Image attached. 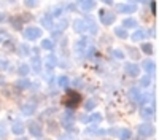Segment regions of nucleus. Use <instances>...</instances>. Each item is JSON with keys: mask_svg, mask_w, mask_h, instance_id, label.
<instances>
[{"mask_svg": "<svg viewBox=\"0 0 159 140\" xmlns=\"http://www.w3.org/2000/svg\"><path fill=\"white\" fill-rule=\"evenodd\" d=\"M57 84L61 88H67L69 86V78H67V76H59V78H57Z\"/></svg>", "mask_w": 159, "mask_h": 140, "instance_id": "31", "label": "nucleus"}, {"mask_svg": "<svg viewBox=\"0 0 159 140\" xmlns=\"http://www.w3.org/2000/svg\"><path fill=\"white\" fill-rule=\"evenodd\" d=\"M80 100H81V97H80L78 93L69 91L67 94H65V97H64V104L67 105L69 108H73V107H76V105L80 104Z\"/></svg>", "mask_w": 159, "mask_h": 140, "instance_id": "1", "label": "nucleus"}, {"mask_svg": "<svg viewBox=\"0 0 159 140\" xmlns=\"http://www.w3.org/2000/svg\"><path fill=\"white\" fill-rule=\"evenodd\" d=\"M18 140H27V138H18Z\"/></svg>", "mask_w": 159, "mask_h": 140, "instance_id": "48", "label": "nucleus"}, {"mask_svg": "<svg viewBox=\"0 0 159 140\" xmlns=\"http://www.w3.org/2000/svg\"><path fill=\"white\" fill-rule=\"evenodd\" d=\"M21 111L25 116H30V115L35 113V105L34 104H24V105H21Z\"/></svg>", "mask_w": 159, "mask_h": 140, "instance_id": "15", "label": "nucleus"}, {"mask_svg": "<svg viewBox=\"0 0 159 140\" xmlns=\"http://www.w3.org/2000/svg\"><path fill=\"white\" fill-rule=\"evenodd\" d=\"M32 67H34V70L38 73L40 70H42V61H40V57L38 56H35L34 59H32Z\"/></svg>", "mask_w": 159, "mask_h": 140, "instance_id": "24", "label": "nucleus"}, {"mask_svg": "<svg viewBox=\"0 0 159 140\" xmlns=\"http://www.w3.org/2000/svg\"><path fill=\"white\" fill-rule=\"evenodd\" d=\"M42 25H43V27H46V29H49V30L54 29V21H52V16L45 15V16L42 18Z\"/></svg>", "mask_w": 159, "mask_h": 140, "instance_id": "14", "label": "nucleus"}, {"mask_svg": "<svg viewBox=\"0 0 159 140\" xmlns=\"http://www.w3.org/2000/svg\"><path fill=\"white\" fill-rule=\"evenodd\" d=\"M143 70L150 75V73L154 70V62H153V61H150V59H148V61H145V62H143Z\"/></svg>", "mask_w": 159, "mask_h": 140, "instance_id": "22", "label": "nucleus"}, {"mask_svg": "<svg viewBox=\"0 0 159 140\" xmlns=\"http://www.w3.org/2000/svg\"><path fill=\"white\" fill-rule=\"evenodd\" d=\"M8 69V61L5 57H0V70H7Z\"/></svg>", "mask_w": 159, "mask_h": 140, "instance_id": "37", "label": "nucleus"}, {"mask_svg": "<svg viewBox=\"0 0 159 140\" xmlns=\"http://www.w3.org/2000/svg\"><path fill=\"white\" fill-rule=\"evenodd\" d=\"M62 11H64V8L59 5V7H56V8H54V11H52V15H51V16H52V18H61Z\"/></svg>", "mask_w": 159, "mask_h": 140, "instance_id": "34", "label": "nucleus"}, {"mask_svg": "<svg viewBox=\"0 0 159 140\" xmlns=\"http://www.w3.org/2000/svg\"><path fill=\"white\" fill-rule=\"evenodd\" d=\"M5 132H7V131H5V127H3L2 124H0V137H3V135H5Z\"/></svg>", "mask_w": 159, "mask_h": 140, "instance_id": "40", "label": "nucleus"}, {"mask_svg": "<svg viewBox=\"0 0 159 140\" xmlns=\"http://www.w3.org/2000/svg\"><path fill=\"white\" fill-rule=\"evenodd\" d=\"M139 3H150V0H137Z\"/></svg>", "mask_w": 159, "mask_h": 140, "instance_id": "46", "label": "nucleus"}, {"mask_svg": "<svg viewBox=\"0 0 159 140\" xmlns=\"http://www.w3.org/2000/svg\"><path fill=\"white\" fill-rule=\"evenodd\" d=\"M7 19V16H5V13H2V11H0V22H3Z\"/></svg>", "mask_w": 159, "mask_h": 140, "instance_id": "41", "label": "nucleus"}, {"mask_svg": "<svg viewBox=\"0 0 159 140\" xmlns=\"http://www.w3.org/2000/svg\"><path fill=\"white\" fill-rule=\"evenodd\" d=\"M80 5L83 11H91L96 8V0H80Z\"/></svg>", "mask_w": 159, "mask_h": 140, "instance_id": "11", "label": "nucleus"}, {"mask_svg": "<svg viewBox=\"0 0 159 140\" xmlns=\"http://www.w3.org/2000/svg\"><path fill=\"white\" fill-rule=\"evenodd\" d=\"M153 132H154V127L150 123H143L139 126V134L142 137H150V135H153Z\"/></svg>", "mask_w": 159, "mask_h": 140, "instance_id": "5", "label": "nucleus"}, {"mask_svg": "<svg viewBox=\"0 0 159 140\" xmlns=\"http://www.w3.org/2000/svg\"><path fill=\"white\" fill-rule=\"evenodd\" d=\"M115 21H116V15H113L110 11H105V10L100 11V22L103 25H111Z\"/></svg>", "mask_w": 159, "mask_h": 140, "instance_id": "3", "label": "nucleus"}, {"mask_svg": "<svg viewBox=\"0 0 159 140\" xmlns=\"http://www.w3.org/2000/svg\"><path fill=\"white\" fill-rule=\"evenodd\" d=\"M24 37L27 38V40H37V38L42 37V29L35 27V25H32V27H27V29L24 30Z\"/></svg>", "mask_w": 159, "mask_h": 140, "instance_id": "2", "label": "nucleus"}, {"mask_svg": "<svg viewBox=\"0 0 159 140\" xmlns=\"http://www.w3.org/2000/svg\"><path fill=\"white\" fill-rule=\"evenodd\" d=\"M139 25V22H137V19H134V18H126L124 21H123V27L124 29H134V27H137Z\"/></svg>", "mask_w": 159, "mask_h": 140, "instance_id": "17", "label": "nucleus"}, {"mask_svg": "<svg viewBox=\"0 0 159 140\" xmlns=\"http://www.w3.org/2000/svg\"><path fill=\"white\" fill-rule=\"evenodd\" d=\"M86 46H88V38H86V37H81L78 42H75L73 49L76 51V53H83V51L86 49Z\"/></svg>", "mask_w": 159, "mask_h": 140, "instance_id": "9", "label": "nucleus"}, {"mask_svg": "<svg viewBox=\"0 0 159 140\" xmlns=\"http://www.w3.org/2000/svg\"><path fill=\"white\" fill-rule=\"evenodd\" d=\"M89 121H91V123L99 124V123L102 121V115H100V113H94V115H91V116H89Z\"/></svg>", "mask_w": 159, "mask_h": 140, "instance_id": "32", "label": "nucleus"}, {"mask_svg": "<svg viewBox=\"0 0 159 140\" xmlns=\"http://www.w3.org/2000/svg\"><path fill=\"white\" fill-rule=\"evenodd\" d=\"M102 2H103V3H107V5H111V3H113V0H102Z\"/></svg>", "mask_w": 159, "mask_h": 140, "instance_id": "44", "label": "nucleus"}, {"mask_svg": "<svg viewBox=\"0 0 159 140\" xmlns=\"http://www.w3.org/2000/svg\"><path fill=\"white\" fill-rule=\"evenodd\" d=\"M29 65H27V64H21V65H19V69H18V72H19V75L21 76H27L29 75Z\"/></svg>", "mask_w": 159, "mask_h": 140, "instance_id": "26", "label": "nucleus"}, {"mask_svg": "<svg viewBox=\"0 0 159 140\" xmlns=\"http://www.w3.org/2000/svg\"><path fill=\"white\" fill-rule=\"evenodd\" d=\"M115 34H116V37H119V38H127L129 35H127V30L124 29V27H116L115 29Z\"/></svg>", "mask_w": 159, "mask_h": 140, "instance_id": "27", "label": "nucleus"}, {"mask_svg": "<svg viewBox=\"0 0 159 140\" xmlns=\"http://www.w3.org/2000/svg\"><path fill=\"white\" fill-rule=\"evenodd\" d=\"M129 97H130V100L134 102V104L139 105L140 97H142V91H140L139 88H130V89H129Z\"/></svg>", "mask_w": 159, "mask_h": 140, "instance_id": "8", "label": "nucleus"}, {"mask_svg": "<svg viewBox=\"0 0 159 140\" xmlns=\"http://www.w3.org/2000/svg\"><path fill=\"white\" fill-rule=\"evenodd\" d=\"M24 129H25L24 124H22V123H19V121H18V123H15V124L11 126V132H13V134H16V135H21V134L24 132Z\"/></svg>", "mask_w": 159, "mask_h": 140, "instance_id": "18", "label": "nucleus"}, {"mask_svg": "<svg viewBox=\"0 0 159 140\" xmlns=\"http://www.w3.org/2000/svg\"><path fill=\"white\" fill-rule=\"evenodd\" d=\"M142 51L145 54H151L153 53V46L151 43H142Z\"/></svg>", "mask_w": 159, "mask_h": 140, "instance_id": "30", "label": "nucleus"}, {"mask_svg": "<svg viewBox=\"0 0 159 140\" xmlns=\"http://www.w3.org/2000/svg\"><path fill=\"white\" fill-rule=\"evenodd\" d=\"M57 65V57L54 56V54H49L46 59H45V67H46V70H52Z\"/></svg>", "mask_w": 159, "mask_h": 140, "instance_id": "10", "label": "nucleus"}, {"mask_svg": "<svg viewBox=\"0 0 159 140\" xmlns=\"http://www.w3.org/2000/svg\"><path fill=\"white\" fill-rule=\"evenodd\" d=\"M73 30L78 32V34L86 32V24H84V21H83V19H75V21H73Z\"/></svg>", "mask_w": 159, "mask_h": 140, "instance_id": "12", "label": "nucleus"}, {"mask_svg": "<svg viewBox=\"0 0 159 140\" xmlns=\"http://www.w3.org/2000/svg\"><path fill=\"white\" fill-rule=\"evenodd\" d=\"M142 116H143L145 120H151V118L154 116V108L150 107V105H143V107H142Z\"/></svg>", "mask_w": 159, "mask_h": 140, "instance_id": "13", "label": "nucleus"}, {"mask_svg": "<svg viewBox=\"0 0 159 140\" xmlns=\"http://www.w3.org/2000/svg\"><path fill=\"white\" fill-rule=\"evenodd\" d=\"M132 135V132L129 129H119V134H118V138L119 140H129Z\"/></svg>", "mask_w": 159, "mask_h": 140, "instance_id": "21", "label": "nucleus"}, {"mask_svg": "<svg viewBox=\"0 0 159 140\" xmlns=\"http://www.w3.org/2000/svg\"><path fill=\"white\" fill-rule=\"evenodd\" d=\"M56 27H57V30H59V32H64L65 29L69 27V21H67V19H61V21L56 24Z\"/></svg>", "mask_w": 159, "mask_h": 140, "instance_id": "25", "label": "nucleus"}, {"mask_svg": "<svg viewBox=\"0 0 159 140\" xmlns=\"http://www.w3.org/2000/svg\"><path fill=\"white\" fill-rule=\"evenodd\" d=\"M84 51H86V53H84V54H86V57H92V56H94V53H96V48L89 46V48H88V49H84Z\"/></svg>", "mask_w": 159, "mask_h": 140, "instance_id": "38", "label": "nucleus"}, {"mask_svg": "<svg viewBox=\"0 0 159 140\" xmlns=\"http://www.w3.org/2000/svg\"><path fill=\"white\" fill-rule=\"evenodd\" d=\"M111 53H113V56H115L116 59H121V61L124 59V53H123V51H121V49H113V51H111Z\"/></svg>", "mask_w": 159, "mask_h": 140, "instance_id": "35", "label": "nucleus"}, {"mask_svg": "<svg viewBox=\"0 0 159 140\" xmlns=\"http://www.w3.org/2000/svg\"><path fill=\"white\" fill-rule=\"evenodd\" d=\"M108 134H110V135H115V137H118V134H119V129H110V131H108Z\"/></svg>", "mask_w": 159, "mask_h": 140, "instance_id": "39", "label": "nucleus"}, {"mask_svg": "<svg viewBox=\"0 0 159 140\" xmlns=\"http://www.w3.org/2000/svg\"><path fill=\"white\" fill-rule=\"evenodd\" d=\"M86 132H88V134H94V135H105V134H107V131L99 129V127H96V126H92V127H86Z\"/></svg>", "mask_w": 159, "mask_h": 140, "instance_id": "19", "label": "nucleus"}, {"mask_svg": "<svg viewBox=\"0 0 159 140\" xmlns=\"http://www.w3.org/2000/svg\"><path fill=\"white\" fill-rule=\"evenodd\" d=\"M124 72H126V75L132 76V78H137V76L140 75V69H139L137 64H126V65H124Z\"/></svg>", "mask_w": 159, "mask_h": 140, "instance_id": "4", "label": "nucleus"}, {"mask_svg": "<svg viewBox=\"0 0 159 140\" xmlns=\"http://www.w3.org/2000/svg\"><path fill=\"white\" fill-rule=\"evenodd\" d=\"M81 123H89V116H81Z\"/></svg>", "mask_w": 159, "mask_h": 140, "instance_id": "42", "label": "nucleus"}, {"mask_svg": "<svg viewBox=\"0 0 159 140\" xmlns=\"http://www.w3.org/2000/svg\"><path fill=\"white\" fill-rule=\"evenodd\" d=\"M140 84H142L143 88H148V86L151 84V76H150V75H145V76H142Z\"/></svg>", "mask_w": 159, "mask_h": 140, "instance_id": "29", "label": "nucleus"}, {"mask_svg": "<svg viewBox=\"0 0 159 140\" xmlns=\"http://www.w3.org/2000/svg\"><path fill=\"white\" fill-rule=\"evenodd\" d=\"M24 3H25V7L34 8V7H37V5H38V0H24Z\"/></svg>", "mask_w": 159, "mask_h": 140, "instance_id": "36", "label": "nucleus"}, {"mask_svg": "<svg viewBox=\"0 0 159 140\" xmlns=\"http://www.w3.org/2000/svg\"><path fill=\"white\" fill-rule=\"evenodd\" d=\"M137 11V5H127V3H119L116 5V13H135Z\"/></svg>", "mask_w": 159, "mask_h": 140, "instance_id": "6", "label": "nucleus"}, {"mask_svg": "<svg viewBox=\"0 0 159 140\" xmlns=\"http://www.w3.org/2000/svg\"><path fill=\"white\" fill-rule=\"evenodd\" d=\"M16 86H18L19 89H27V88L32 86V83H30V80L27 78V76H22V78H19V80L16 81Z\"/></svg>", "mask_w": 159, "mask_h": 140, "instance_id": "16", "label": "nucleus"}, {"mask_svg": "<svg viewBox=\"0 0 159 140\" xmlns=\"http://www.w3.org/2000/svg\"><path fill=\"white\" fill-rule=\"evenodd\" d=\"M151 7H153V15H156V3L153 2V3H151Z\"/></svg>", "mask_w": 159, "mask_h": 140, "instance_id": "45", "label": "nucleus"}, {"mask_svg": "<svg viewBox=\"0 0 159 140\" xmlns=\"http://www.w3.org/2000/svg\"><path fill=\"white\" fill-rule=\"evenodd\" d=\"M10 2H11V3H13V2H16V0H10Z\"/></svg>", "mask_w": 159, "mask_h": 140, "instance_id": "49", "label": "nucleus"}, {"mask_svg": "<svg viewBox=\"0 0 159 140\" xmlns=\"http://www.w3.org/2000/svg\"><path fill=\"white\" fill-rule=\"evenodd\" d=\"M19 56L21 57H25V56H29L30 54V48H29V45H25V43H22L21 46H19Z\"/></svg>", "mask_w": 159, "mask_h": 140, "instance_id": "20", "label": "nucleus"}, {"mask_svg": "<svg viewBox=\"0 0 159 140\" xmlns=\"http://www.w3.org/2000/svg\"><path fill=\"white\" fill-rule=\"evenodd\" d=\"M96 105H97V102L91 99V100H88L86 104H84V108H86L88 111H91V110H94V108H96Z\"/></svg>", "mask_w": 159, "mask_h": 140, "instance_id": "33", "label": "nucleus"}, {"mask_svg": "<svg viewBox=\"0 0 159 140\" xmlns=\"http://www.w3.org/2000/svg\"><path fill=\"white\" fill-rule=\"evenodd\" d=\"M145 35H147V34L139 29V30H135L134 34H132V40H134V42H142L143 38H145Z\"/></svg>", "mask_w": 159, "mask_h": 140, "instance_id": "23", "label": "nucleus"}, {"mask_svg": "<svg viewBox=\"0 0 159 140\" xmlns=\"http://www.w3.org/2000/svg\"><path fill=\"white\" fill-rule=\"evenodd\" d=\"M5 83V78H3V76H0V86H2Z\"/></svg>", "mask_w": 159, "mask_h": 140, "instance_id": "47", "label": "nucleus"}, {"mask_svg": "<svg viewBox=\"0 0 159 140\" xmlns=\"http://www.w3.org/2000/svg\"><path fill=\"white\" fill-rule=\"evenodd\" d=\"M29 131H30V134L34 137H40V135H42V132H43L42 126H40V123H37V121H30L29 123Z\"/></svg>", "mask_w": 159, "mask_h": 140, "instance_id": "7", "label": "nucleus"}, {"mask_svg": "<svg viewBox=\"0 0 159 140\" xmlns=\"http://www.w3.org/2000/svg\"><path fill=\"white\" fill-rule=\"evenodd\" d=\"M5 42V34H0V43Z\"/></svg>", "mask_w": 159, "mask_h": 140, "instance_id": "43", "label": "nucleus"}, {"mask_svg": "<svg viewBox=\"0 0 159 140\" xmlns=\"http://www.w3.org/2000/svg\"><path fill=\"white\" fill-rule=\"evenodd\" d=\"M42 48H43V49L51 51L52 48H54V43H52V40H49V38H45V40L42 42Z\"/></svg>", "mask_w": 159, "mask_h": 140, "instance_id": "28", "label": "nucleus"}]
</instances>
